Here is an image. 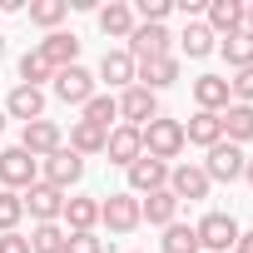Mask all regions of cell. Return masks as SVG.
Returning a JSON list of instances; mask_svg holds the SVG:
<instances>
[{
	"instance_id": "cell-22",
	"label": "cell",
	"mask_w": 253,
	"mask_h": 253,
	"mask_svg": "<svg viewBox=\"0 0 253 253\" xmlns=\"http://www.w3.org/2000/svg\"><path fill=\"white\" fill-rule=\"evenodd\" d=\"M218 139H223V119L209 114V109H199V114L184 124V144H204V149H213Z\"/></svg>"
},
{
	"instance_id": "cell-38",
	"label": "cell",
	"mask_w": 253,
	"mask_h": 253,
	"mask_svg": "<svg viewBox=\"0 0 253 253\" xmlns=\"http://www.w3.org/2000/svg\"><path fill=\"white\" fill-rule=\"evenodd\" d=\"M0 253H30V238L25 233H0Z\"/></svg>"
},
{
	"instance_id": "cell-29",
	"label": "cell",
	"mask_w": 253,
	"mask_h": 253,
	"mask_svg": "<svg viewBox=\"0 0 253 253\" xmlns=\"http://www.w3.org/2000/svg\"><path fill=\"white\" fill-rule=\"evenodd\" d=\"M218 50H223V60H228L233 70H248V65H253V30H233V35H223Z\"/></svg>"
},
{
	"instance_id": "cell-17",
	"label": "cell",
	"mask_w": 253,
	"mask_h": 253,
	"mask_svg": "<svg viewBox=\"0 0 253 253\" xmlns=\"http://www.w3.org/2000/svg\"><path fill=\"white\" fill-rule=\"evenodd\" d=\"M174 80H179V60H174V55L139 60V70H134V84H144L149 94H154V89H164V84H174Z\"/></svg>"
},
{
	"instance_id": "cell-24",
	"label": "cell",
	"mask_w": 253,
	"mask_h": 253,
	"mask_svg": "<svg viewBox=\"0 0 253 253\" xmlns=\"http://www.w3.org/2000/svg\"><path fill=\"white\" fill-rule=\"evenodd\" d=\"M99 30H104L109 40H129V35H134V10L124 5V0H109V5L99 10Z\"/></svg>"
},
{
	"instance_id": "cell-36",
	"label": "cell",
	"mask_w": 253,
	"mask_h": 253,
	"mask_svg": "<svg viewBox=\"0 0 253 253\" xmlns=\"http://www.w3.org/2000/svg\"><path fill=\"white\" fill-rule=\"evenodd\" d=\"M174 5L169 0H139V15H144V25H164V15H169Z\"/></svg>"
},
{
	"instance_id": "cell-10",
	"label": "cell",
	"mask_w": 253,
	"mask_h": 253,
	"mask_svg": "<svg viewBox=\"0 0 253 253\" xmlns=\"http://www.w3.org/2000/svg\"><path fill=\"white\" fill-rule=\"evenodd\" d=\"M159 189H169V164L139 154V159L129 164V194L139 199V194H159Z\"/></svg>"
},
{
	"instance_id": "cell-8",
	"label": "cell",
	"mask_w": 253,
	"mask_h": 253,
	"mask_svg": "<svg viewBox=\"0 0 253 253\" xmlns=\"http://www.w3.org/2000/svg\"><path fill=\"white\" fill-rule=\"evenodd\" d=\"M55 94L65 99V104H89L94 99V75L84 70V65H70V70H55Z\"/></svg>"
},
{
	"instance_id": "cell-44",
	"label": "cell",
	"mask_w": 253,
	"mask_h": 253,
	"mask_svg": "<svg viewBox=\"0 0 253 253\" xmlns=\"http://www.w3.org/2000/svg\"><path fill=\"white\" fill-rule=\"evenodd\" d=\"M0 55H5V35H0Z\"/></svg>"
},
{
	"instance_id": "cell-31",
	"label": "cell",
	"mask_w": 253,
	"mask_h": 253,
	"mask_svg": "<svg viewBox=\"0 0 253 253\" xmlns=\"http://www.w3.org/2000/svg\"><path fill=\"white\" fill-rule=\"evenodd\" d=\"M109 119H119V99H114V94H94V99L84 104V124H94V129L109 134Z\"/></svg>"
},
{
	"instance_id": "cell-20",
	"label": "cell",
	"mask_w": 253,
	"mask_h": 253,
	"mask_svg": "<svg viewBox=\"0 0 253 253\" xmlns=\"http://www.w3.org/2000/svg\"><path fill=\"white\" fill-rule=\"evenodd\" d=\"M204 25L213 30V35H233V30H243V5H238V0H209V5H204Z\"/></svg>"
},
{
	"instance_id": "cell-25",
	"label": "cell",
	"mask_w": 253,
	"mask_h": 253,
	"mask_svg": "<svg viewBox=\"0 0 253 253\" xmlns=\"http://www.w3.org/2000/svg\"><path fill=\"white\" fill-rule=\"evenodd\" d=\"M139 213H144V223H159V228H169V223L179 218V199H174L169 189H159V194L139 199Z\"/></svg>"
},
{
	"instance_id": "cell-5",
	"label": "cell",
	"mask_w": 253,
	"mask_h": 253,
	"mask_svg": "<svg viewBox=\"0 0 253 253\" xmlns=\"http://www.w3.org/2000/svg\"><path fill=\"white\" fill-rule=\"evenodd\" d=\"M0 184H5L10 194L40 184V159H30L20 144H15V149H0Z\"/></svg>"
},
{
	"instance_id": "cell-15",
	"label": "cell",
	"mask_w": 253,
	"mask_h": 253,
	"mask_svg": "<svg viewBox=\"0 0 253 253\" xmlns=\"http://www.w3.org/2000/svg\"><path fill=\"white\" fill-rule=\"evenodd\" d=\"M129 55H134V65H139V60H159V55H169V30H164V25H134V35H129Z\"/></svg>"
},
{
	"instance_id": "cell-39",
	"label": "cell",
	"mask_w": 253,
	"mask_h": 253,
	"mask_svg": "<svg viewBox=\"0 0 253 253\" xmlns=\"http://www.w3.org/2000/svg\"><path fill=\"white\" fill-rule=\"evenodd\" d=\"M179 10H184V15L194 20V15H204V0H179Z\"/></svg>"
},
{
	"instance_id": "cell-1",
	"label": "cell",
	"mask_w": 253,
	"mask_h": 253,
	"mask_svg": "<svg viewBox=\"0 0 253 253\" xmlns=\"http://www.w3.org/2000/svg\"><path fill=\"white\" fill-rule=\"evenodd\" d=\"M139 134H144V154L159 159V164H169V159L184 154V124H179V119H164V114H159V119L144 124Z\"/></svg>"
},
{
	"instance_id": "cell-4",
	"label": "cell",
	"mask_w": 253,
	"mask_h": 253,
	"mask_svg": "<svg viewBox=\"0 0 253 253\" xmlns=\"http://www.w3.org/2000/svg\"><path fill=\"white\" fill-rule=\"evenodd\" d=\"M243 164H248V154H243L238 144L218 139V144L209 149V159H204L199 169L209 174V184H233V179H243Z\"/></svg>"
},
{
	"instance_id": "cell-6",
	"label": "cell",
	"mask_w": 253,
	"mask_h": 253,
	"mask_svg": "<svg viewBox=\"0 0 253 253\" xmlns=\"http://www.w3.org/2000/svg\"><path fill=\"white\" fill-rule=\"evenodd\" d=\"M20 149H25L30 159H50L55 149H65L60 124H55V119H30V124H25V134H20Z\"/></svg>"
},
{
	"instance_id": "cell-32",
	"label": "cell",
	"mask_w": 253,
	"mask_h": 253,
	"mask_svg": "<svg viewBox=\"0 0 253 253\" xmlns=\"http://www.w3.org/2000/svg\"><path fill=\"white\" fill-rule=\"evenodd\" d=\"M40 80H55V70L45 65V55H40V50H25V55H20V84L40 89Z\"/></svg>"
},
{
	"instance_id": "cell-19",
	"label": "cell",
	"mask_w": 253,
	"mask_h": 253,
	"mask_svg": "<svg viewBox=\"0 0 253 253\" xmlns=\"http://www.w3.org/2000/svg\"><path fill=\"white\" fill-rule=\"evenodd\" d=\"M5 119H45V89H30V84H15L10 99H5Z\"/></svg>"
},
{
	"instance_id": "cell-35",
	"label": "cell",
	"mask_w": 253,
	"mask_h": 253,
	"mask_svg": "<svg viewBox=\"0 0 253 253\" xmlns=\"http://www.w3.org/2000/svg\"><path fill=\"white\" fill-rule=\"evenodd\" d=\"M228 99H233V104H253V65H248V70H233Z\"/></svg>"
},
{
	"instance_id": "cell-40",
	"label": "cell",
	"mask_w": 253,
	"mask_h": 253,
	"mask_svg": "<svg viewBox=\"0 0 253 253\" xmlns=\"http://www.w3.org/2000/svg\"><path fill=\"white\" fill-rule=\"evenodd\" d=\"M233 253H253V233H238V243H233Z\"/></svg>"
},
{
	"instance_id": "cell-12",
	"label": "cell",
	"mask_w": 253,
	"mask_h": 253,
	"mask_svg": "<svg viewBox=\"0 0 253 253\" xmlns=\"http://www.w3.org/2000/svg\"><path fill=\"white\" fill-rule=\"evenodd\" d=\"M35 50L45 55V65H50V70H70V65H80V40H75L70 30H50Z\"/></svg>"
},
{
	"instance_id": "cell-37",
	"label": "cell",
	"mask_w": 253,
	"mask_h": 253,
	"mask_svg": "<svg viewBox=\"0 0 253 253\" xmlns=\"http://www.w3.org/2000/svg\"><path fill=\"white\" fill-rule=\"evenodd\" d=\"M70 253H104V238H94V233H70Z\"/></svg>"
},
{
	"instance_id": "cell-7",
	"label": "cell",
	"mask_w": 253,
	"mask_h": 253,
	"mask_svg": "<svg viewBox=\"0 0 253 253\" xmlns=\"http://www.w3.org/2000/svg\"><path fill=\"white\" fill-rule=\"evenodd\" d=\"M119 119L129 124V129H144L149 119H159V99H154L144 84H129V89L119 94Z\"/></svg>"
},
{
	"instance_id": "cell-41",
	"label": "cell",
	"mask_w": 253,
	"mask_h": 253,
	"mask_svg": "<svg viewBox=\"0 0 253 253\" xmlns=\"http://www.w3.org/2000/svg\"><path fill=\"white\" fill-rule=\"evenodd\" d=\"M243 30H253V5H243Z\"/></svg>"
},
{
	"instance_id": "cell-9",
	"label": "cell",
	"mask_w": 253,
	"mask_h": 253,
	"mask_svg": "<svg viewBox=\"0 0 253 253\" xmlns=\"http://www.w3.org/2000/svg\"><path fill=\"white\" fill-rule=\"evenodd\" d=\"M25 213H30L35 223H60V213H65V194L50 189V184L40 179V184L25 189Z\"/></svg>"
},
{
	"instance_id": "cell-42",
	"label": "cell",
	"mask_w": 253,
	"mask_h": 253,
	"mask_svg": "<svg viewBox=\"0 0 253 253\" xmlns=\"http://www.w3.org/2000/svg\"><path fill=\"white\" fill-rule=\"evenodd\" d=\"M243 179H248V184H253V154H248V164H243Z\"/></svg>"
},
{
	"instance_id": "cell-33",
	"label": "cell",
	"mask_w": 253,
	"mask_h": 253,
	"mask_svg": "<svg viewBox=\"0 0 253 253\" xmlns=\"http://www.w3.org/2000/svg\"><path fill=\"white\" fill-rule=\"evenodd\" d=\"M65 15H70V0H35V5H30V20L45 25V30H55Z\"/></svg>"
},
{
	"instance_id": "cell-26",
	"label": "cell",
	"mask_w": 253,
	"mask_h": 253,
	"mask_svg": "<svg viewBox=\"0 0 253 253\" xmlns=\"http://www.w3.org/2000/svg\"><path fill=\"white\" fill-rule=\"evenodd\" d=\"M30 253H70V228L65 223H35L30 228Z\"/></svg>"
},
{
	"instance_id": "cell-43",
	"label": "cell",
	"mask_w": 253,
	"mask_h": 253,
	"mask_svg": "<svg viewBox=\"0 0 253 253\" xmlns=\"http://www.w3.org/2000/svg\"><path fill=\"white\" fill-rule=\"evenodd\" d=\"M0 134H5V109H0Z\"/></svg>"
},
{
	"instance_id": "cell-14",
	"label": "cell",
	"mask_w": 253,
	"mask_h": 253,
	"mask_svg": "<svg viewBox=\"0 0 253 253\" xmlns=\"http://www.w3.org/2000/svg\"><path fill=\"white\" fill-rule=\"evenodd\" d=\"M104 154H109V164H124V169H129V164L144 154V134L129 129V124H119V129H109V139H104Z\"/></svg>"
},
{
	"instance_id": "cell-18",
	"label": "cell",
	"mask_w": 253,
	"mask_h": 253,
	"mask_svg": "<svg viewBox=\"0 0 253 253\" xmlns=\"http://www.w3.org/2000/svg\"><path fill=\"white\" fill-rule=\"evenodd\" d=\"M194 104L199 109H209V114H223L233 99H228V80L223 75H199L194 80Z\"/></svg>"
},
{
	"instance_id": "cell-3",
	"label": "cell",
	"mask_w": 253,
	"mask_h": 253,
	"mask_svg": "<svg viewBox=\"0 0 253 253\" xmlns=\"http://www.w3.org/2000/svg\"><path fill=\"white\" fill-rule=\"evenodd\" d=\"M99 223L109 228V233H134L139 223H144V213H139V199L129 194V189H124V194H109L104 204H99Z\"/></svg>"
},
{
	"instance_id": "cell-34",
	"label": "cell",
	"mask_w": 253,
	"mask_h": 253,
	"mask_svg": "<svg viewBox=\"0 0 253 253\" xmlns=\"http://www.w3.org/2000/svg\"><path fill=\"white\" fill-rule=\"evenodd\" d=\"M20 218H25V199L10 194V189H0V233H15Z\"/></svg>"
},
{
	"instance_id": "cell-11",
	"label": "cell",
	"mask_w": 253,
	"mask_h": 253,
	"mask_svg": "<svg viewBox=\"0 0 253 253\" xmlns=\"http://www.w3.org/2000/svg\"><path fill=\"white\" fill-rule=\"evenodd\" d=\"M209 189H213V184H209V174H204L199 164H174V169H169V194H174L179 204H184V199H189V204H194V199H209Z\"/></svg>"
},
{
	"instance_id": "cell-2",
	"label": "cell",
	"mask_w": 253,
	"mask_h": 253,
	"mask_svg": "<svg viewBox=\"0 0 253 253\" xmlns=\"http://www.w3.org/2000/svg\"><path fill=\"white\" fill-rule=\"evenodd\" d=\"M194 233H199V248H204V253H228L243 228L233 223V213H218V209H213V213H204V218L194 223Z\"/></svg>"
},
{
	"instance_id": "cell-30",
	"label": "cell",
	"mask_w": 253,
	"mask_h": 253,
	"mask_svg": "<svg viewBox=\"0 0 253 253\" xmlns=\"http://www.w3.org/2000/svg\"><path fill=\"white\" fill-rule=\"evenodd\" d=\"M164 253H204L194 223H179V218H174V223L164 228Z\"/></svg>"
},
{
	"instance_id": "cell-28",
	"label": "cell",
	"mask_w": 253,
	"mask_h": 253,
	"mask_svg": "<svg viewBox=\"0 0 253 253\" xmlns=\"http://www.w3.org/2000/svg\"><path fill=\"white\" fill-rule=\"evenodd\" d=\"M213 40H218V35H213L204 20H189V25H184V35H179V45H184V55H189V60L213 55Z\"/></svg>"
},
{
	"instance_id": "cell-27",
	"label": "cell",
	"mask_w": 253,
	"mask_h": 253,
	"mask_svg": "<svg viewBox=\"0 0 253 253\" xmlns=\"http://www.w3.org/2000/svg\"><path fill=\"white\" fill-rule=\"evenodd\" d=\"M104 139H109L104 129H94V124L75 119V124H70V144H65V149H75V154L84 159V154H104Z\"/></svg>"
},
{
	"instance_id": "cell-13",
	"label": "cell",
	"mask_w": 253,
	"mask_h": 253,
	"mask_svg": "<svg viewBox=\"0 0 253 253\" xmlns=\"http://www.w3.org/2000/svg\"><path fill=\"white\" fill-rule=\"evenodd\" d=\"M80 174H84V159L75 154V149H55L50 159H45V184L50 189H70V184H80Z\"/></svg>"
},
{
	"instance_id": "cell-16",
	"label": "cell",
	"mask_w": 253,
	"mask_h": 253,
	"mask_svg": "<svg viewBox=\"0 0 253 253\" xmlns=\"http://www.w3.org/2000/svg\"><path fill=\"white\" fill-rule=\"evenodd\" d=\"M134 55L129 50H104V60H99V80L109 84V89H129L134 84Z\"/></svg>"
},
{
	"instance_id": "cell-21",
	"label": "cell",
	"mask_w": 253,
	"mask_h": 253,
	"mask_svg": "<svg viewBox=\"0 0 253 253\" xmlns=\"http://www.w3.org/2000/svg\"><path fill=\"white\" fill-rule=\"evenodd\" d=\"M60 218H65L70 233H94V223H99V199H84V194H80V199H65V213H60Z\"/></svg>"
},
{
	"instance_id": "cell-23",
	"label": "cell",
	"mask_w": 253,
	"mask_h": 253,
	"mask_svg": "<svg viewBox=\"0 0 253 253\" xmlns=\"http://www.w3.org/2000/svg\"><path fill=\"white\" fill-rule=\"evenodd\" d=\"M218 119H223V139H228V144L243 149V144L253 139V104H228Z\"/></svg>"
}]
</instances>
